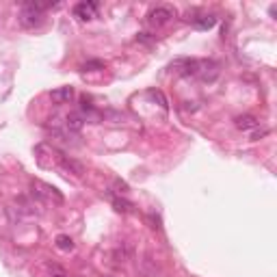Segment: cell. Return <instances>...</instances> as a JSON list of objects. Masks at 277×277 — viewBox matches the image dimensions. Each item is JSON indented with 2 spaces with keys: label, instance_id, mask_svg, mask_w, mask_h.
<instances>
[{
  "label": "cell",
  "instance_id": "obj_1",
  "mask_svg": "<svg viewBox=\"0 0 277 277\" xmlns=\"http://www.w3.org/2000/svg\"><path fill=\"white\" fill-rule=\"evenodd\" d=\"M202 70V61H197V58H176L174 63H171V72H178L180 76H197Z\"/></svg>",
  "mask_w": 277,
  "mask_h": 277
},
{
  "label": "cell",
  "instance_id": "obj_2",
  "mask_svg": "<svg viewBox=\"0 0 277 277\" xmlns=\"http://www.w3.org/2000/svg\"><path fill=\"white\" fill-rule=\"evenodd\" d=\"M176 11L171 9V6H154V9H150L148 13V24L152 28H158V26H164L169 22V20H174Z\"/></svg>",
  "mask_w": 277,
  "mask_h": 277
},
{
  "label": "cell",
  "instance_id": "obj_3",
  "mask_svg": "<svg viewBox=\"0 0 277 277\" xmlns=\"http://www.w3.org/2000/svg\"><path fill=\"white\" fill-rule=\"evenodd\" d=\"M44 22V13L32 9V6L28 4H22V11H20V24L26 26V28H35V26H39Z\"/></svg>",
  "mask_w": 277,
  "mask_h": 277
},
{
  "label": "cell",
  "instance_id": "obj_4",
  "mask_svg": "<svg viewBox=\"0 0 277 277\" xmlns=\"http://www.w3.org/2000/svg\"><path fill=\"white\" fill-rule=\"evenodd\" d=\"M96 13H98V2H78L74 6V16L78 20H82V22H87V20H94L96 18Z\"/></svg>",
  "mask_w": 277,
  "mask_h": 277
},
{
  "label": "cell",
  "instance_id": "obj_5",
  "mask_svg": "<svg viewBox=\"0 0 277 277\" xmlns=\"http://www.w3.org/2000/svg\"><path fill=\"white\" fill-rule=\"evenodd\" d=\"M50 98H52V102H56V104H68V102H72V98H74V87L54 89V91H50Z\"/></svg>",
  "mask_w": 277,
  "mask_h": 277
},
{
  "label": "cell",
  "instance_id": "obj_6",
  "mask_svg": "<svg viewBox=\"0 0 277 277\" xmlns=\"http://www.w3.org/2000/svg\"><path fill=\"white\" fill-rule=\"evenodd\" d=\"M188 20L193 22V26L197 30H208V28H212V26L216 24L214 16H197V18H188Z\"/></svg>",
  "mask_w": 277,
  "mask_h": 277
},
{
  "label": "cell",
  "instance_id": "obj_7",
  "mask_svg": "<svg viewBox=\"0 0 277 277\" xmlns=\"http://www.w3.org/2000/svg\"><path fill=\"white\" fill-rule=\"evenodd\" d=\"M84 126V120L78 113H70L65 117V128H68V132H80Z\"/></svg>",
  "mask_w": 277,
  "mask_h": 277
},
{
  "label": "cell",
  "instance_id": "obj_8",
  "mask_svg": "<svg viewBox=\"0 0 277 277\" xmlns=\"http://www.w3.org/2000/svg\"><path fill=\"white\" fill-rule=\"evenodd\" d=\"M236 128H238V130L258 128V120H256L254 115H240V117H236Z\"/></svg>",
  "mask_w": 277,
  "mask_h": 277
},
{
  "label": "cell",
  "instance_id": "obj_9",
  "mask_svg": "<svg viewBox=\"0 0 277 277\" xmlns=\"http://www.w3.org/2000/svg\"><path fill=\"white\" fill-rule=\"evenodd\" d=\"M61 164H63V169L74 171L76 176H82V174H84V167H82V164L76 162V160H72V158H68V156H61Z\"/></svg>",
  "mask_w": 277,
  "mask_h": 277
},
{
  "label": "cell",
  "instance_id": "obj_10",
  "mask_svg": "<svg viewBox=\"0 0 277 277\" xmlns=\"http://www.w3.org/2000/svg\"><path fill=\"white\" fill-rule=\"evenodd\" d=\"M113 206H115V210L117 212H132V202H128V200H122V197H113Z\"/></svg>",
  "mask_w": 277,
  "mask_h": 277
},
{
  "label": "cell",
  "instance_id": "obj_11",
  "mask_svg": "<svg viewBox=\"0 0 277 277\" xmlns=\"http://www.w3.org/2000/svg\"><path fill=\"white\" fill-rule=\"evenodd\" d=\"M56 247L63 249V252H72V249H74V240H72L70 236L61 234V236H56Z\"/></svg>",
  "mask_w": 277,
  "mask_h": 277
},
{
  "label": "cell",
  "instance_id": "obj_12",
  "mask_svg": "<svg viewBox=\"0 0 277 277\" xmlns=\"http://www.w3.org/2000/svg\"><path fill=\"white\" fill-rule=\"evenodd\" d=\"M98 70H104V61H100V58H91V61L82 65V72H98Z\"/></svg>",
  "mask_w": 277,
  "mask_h": 277
},
{
  "label": "cell",
  "instance_id": "obj_13",
  "mask_svg": "<svg viewBox=\"0 0 277 277\" xmlns=\"http://www.w3.org/2000/svg\"><path fill=\"white\" fill-rule=\"evenodd\" d=\"M148 96L152 98V100H158V104H160V106H162L164 110H167V106H169V104H167V98H164V96L160 94V91H156V89H150V91H148Z\"/></svg>",
  "mask_w": 277,
  "mask_h": 277
},
{
  "label": "cell",
  "instance_id": "obj_14",
  "mask_svg": "<svg viewBox=\"0 0 277 277\" xmlns=\"http://www.w3.org/2000/svg\"><path fill=\"white\" fill-rule=\"evenodd\" d=\"M136 42H141V44H145V46H154V44H156V37L150 35V32H138V35H136Z\"/></svg>",
  "mask_w": 277,
  "mask_h": 277
},
{
  "label": "cell",
  "instance_id": "obj_15",
  "mask_svg": "<svg viewBox=\"0 0 277 277\" xmlns=\"http://www.w3.org/2000/svg\"><path fill=\"white\" fill-rule=\"evenodd\" d=\"M264 134H268V128H262V130H256V132L252 134V138H254V141H258V138H260V136H264Z\"/></svg>",
  "mask_w": 277,
  "mask_h": 277
},
{
  "label": "cell",
  "instance_id": "obj_16",
  "mask_svg": "<svg viewBox=\"0 0 277 277\" xmlns=\"http://www.w3.org/2000/svg\"><path fill=\"white\" fill-rule=\"evenodd\" d=\"M52 277H68V275H63V273H58V275H52Z\"/></svg>",
  "mask_w": 277,
  "mask_h": 277
}]
</instances>
